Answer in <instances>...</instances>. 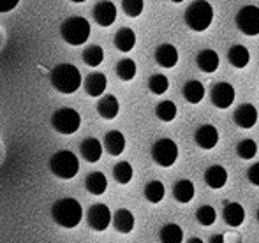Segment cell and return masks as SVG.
<instances>
[{
  "instance_id": "6da1fadb",
  "label": "cell",
  "mask_w": 259,
  "mask_h": 243,
  "mask_svg": "<svg viewBox=\"0 0 259 243\" xmlns=\"http://www.w3.org/2000/svg\"><path fill=\"white\" fill-rule=\"evenodd\" d=\"M83 208L79 201L74 198H62L53 203L52 206V219L55 224L65 229H72L81 222Z\"/></svg>"
},
{
  "instance_id": "7a4b0ae2",
  "label": "cell",
  "mask_w": 259,
  "mask_h": 243,
  "mask_svg": "<svg viewBox=\"0 0 259 243\" xmlns=\"http://www.w3.org/2000/svg\"><path fill=\"white\" fill-rule=\"evenodd\" d=\"M50 81L60 93H74L81 86V72L72 64H58L50 72Z\"/></svg>"
},
{
  "instance_id": "3957f363",
  "label": "cell",
  "mask_w": 259,
  "mask_h": 243,
  "mask_svg": "<svg viewBox=\"0 0 259 243\" xmlns=\"http://www.w3.org/2000/svg\"><path fill=\"white\" fill-rule=\"evenodd\" d=\"M60 35L67 44L81 46L90 35V23L83 16H71L60 25Z\"/></svg>"
},
{
  "instance_id": "277c9868",
  "label": "cell",
  "mask_w": 259,
  "mask_h": 243,
  "mask_svg": "<svg viewBox=\"0 0 259 243\" xmlns=\"http://www.w3.org/2000/svg\"><path fill=\"white\" fill-rule=\"evenodd\" d=\"M213 20V7L206 0H196L185 11V23L194 32H203L211 25Z\"/></svg>"
},
{
  "instance_id": "5b68a950",
  "label": "cell",
  "mask_w": 259,
  "mask_h": 243,
  "mask_svg": "<svg viewBox=\"0 0 259 243\" xmlns=\"http://www.w3.org/2000/svg\"><path fill=\"white\" fill-rule=\"evenodd\" d=\"M79 169V161L71 150H60L50 159V171L60 180H71Z\"/></svg>"
},
{
  "instance_id": "8992f818",
  "label": "cell",
  "mask_w": 259,
  "mask_h": 243,
  "mask_svg": "<svg viewBox=\"0 0 259 243\" xmlns=\"http://www.w3.org/2000/svg\"><path fill=\"white\" fill-rule=\"evenodd\" d=\"M79 125H81V117L72 108H60L52 117V127L60 134H74Z\"/></svg>"
},
{
  "instance_id": "52a82bcc",
  "label": "cell",
  "mask_w": 259,
  "mask_h": 243,
  "mask_svg": "<svg viewBox=\"0 0 259 243\" xmlns=\"http://www.w3.org/2000/svg\"><path fill=\"white\" fill-rule=\"evenodd\" d=\"M152 159L155 164L162 166V168H169L177 162L178 159V147L173 139H159L152 144Z\"/></svg>"
},
{
  "instance_id": "ba28073f",
  "label": "cell",
  "mask_w": 259,
  "mask_h": 243,
  "mask_svg": "<svg viewBox=\"0 0 259 243\" xmlns=\"http://www.w3.org/2000/svg\"><path fill=\"white\" fill-rule=\"evenodd\" d=\"M236 27L245 35L259 34V7L245 6L236 13Z\"/></svg>"
},
{
  "instance_id": "9c48e42d",
  "label": "cell",
  "mask_w": 259,
  "mask_h": 243,
  "mask_svg": "<svg viewBox=\"0 0 259 243\" xmlns=\"http://www.w3.org/2000/svg\"><path fill=\"white\" fill-rule=\"evenodd\" d=\"M87 222L94 231H104L109 227V222H113V215L108 206L103 205V203H97V205H92L89 208Z\"/></svg>"
},
{
  "instance_id": "30bf717a",
  "label": "cell",
  "mask_w": 259,
  "mask_h": 243,
  "mask_svg": "<svg viewBox=\"0 0 259 243\" xmlns=\"http://www.w3.org/2000/svg\"><path fill=\"white\" fill-rule=\"evenodd\" d=\"M235 97H236V92H235V88H233V85H229V83H226V81L213 85V88H211V92H210L211 104H213L215 108H219V110H226V108L231 106V104L235 103Z\"/></svg>"
},
{
  "instance_id": "8fae6325",
  "label": "cell",
  "mask_w": 259,
  "mask_h": 243,
  "mask_svg": "<svg viewBox=\"0 0 259 243\" xmlns=\"http://www.w3.org/2000/svg\"><path fill=\"white\" fill-rule=\"evenodd\" d=\"M92 14L97 25H101V27H109V25H113L116 20V7H115V4L109 2V0H101V2H97L96 6H94Z\"/></svg>"
},
{
  "instance_id": "7c38bea8",
  "label": "cell",
  "mask_w": 259,
  "mask_h": 243,
  "mask_svg": "<svg viewBox=\"0 0 259 243\" xmlns=\"http://www.w3.org/2000/svg\"><path fill=\"white\" fill-rule=\"evenodd\" d=\"M194 141L199 148L203 150H211L215 148V144L219 143V130L215 129L213 125L206 123V125H201L194 134Z\"/></svg>"
},
{
  "instance_id": "4fadbf2b",
  "label": "cell",
  "mask_w": 259,
  "mask_h": 243,
  "mask_svg": "<svg viewBox=\"0 0 259 243\" xmlns=\"http://www.w3.org/2000/svg\"><path fill=\"white\" fill-rule=\"evenodd\" d=\"M235 118V123L242 129H252L257 122V110L252 106V104H242L238 106V110L233 115Z\"/></svg>"
},
{
  "instance_id": "5bb4252c",
  "label": "cell",
  "mask_w": 259,
  "mask_h": 243,
  "mask_svg": "<svg viewBox=\"0 0 259 243\" xmlns=\"http://www.w3.org/2000/svg\"><path fill=\"white\" fill-rule=\"evenodd\" d=\"M79 154H81V157L85 159L87 162L94 164V162L99 161L101 155H103V144H101V141L96 139V137H85V139L79 143Z\"/></svg>"
},
{
  "instance_id": "9a60e30c",
  "label": "cell",
  "mask_w": 259,
  "mask_h": 243,
  "mask_svg": "<svg viewBox=\"0 0 259 243\" xmlns=\"http://www.w3.org/2000/svg\"><path fill=\"white\" fill-rule=\"evenodd\" d=\"M106 85H108V79L103 72H90L89 76L85 78V92L89 93L90 97H99L104 93L106 90Z\"/></svg>"
},
{
  "instance_id": "2e32d148",
  "label": "cell",
  "mask_w": 259,
  "mask_h": 243,
  "mask_svg": "<svg viewBox=\"0 0 259 243\" xmlns=\"http://www.w3.org/2000/svg\"><path fill=\"white\" fill-rule=\"evenodd\" d=\"M155 62L160 67H175L178 64V50L173 44H160L155 50Z\"/></svg>"
},
{
  "instance_id": "e0dca14e",
  "label": "cell",
  "mask_w": 259,
  "mask_h": 243,
  "mask_svg": "<svg viewBox=\"0 0 259 243\" xmlns=\"http://www.w3.org/2000/svg\"><path fill=\"white\" fill-rule=\"evenodd\" d=\"M120 111V104H118V99L111 93L108 95L101 97L99 103H97V113L104 118V120H113V118L118 115Z\"/></svg>"
},
{
  "instance_id": "ac0fdd59",
  "label": "cell",
  "mask_w": 259,
  "mask_h": 243,
  "mask_svg": "<svg viewBox=\"0 0 259 243\" xmlns=\"http://www.w3.org/2000/svg\"><path fill=\"white\" fill-rule=\"evenodd\" d=\"M104 148L109 155H120L125 150V137L120 130H109L104 136Z\"/></svg>"
},
{
  "instance_id": "d6986e66",
  "label": "cell",
  "mask_w": 259,
  "mask_h": 243,
  "mask_svg": "<svg viewBox=\"0 0 259 243\" xmlns=\"http://www.w3.org/2000/svg\"><path fill=\"white\" fill-rule=\"evenodd\" d=\"M113 227H115L118 233L129 234L134 229V215L125 208H120L113 215Z\"/></svg>"
},
{
  "instance_id": "ffe728a7",
  "label": "cell",
  "mask_w": 259,
  "mask_h": 243,
  "mask_svg": "<svg viewBox=\"0 0 259 243\" xmlns=\"http://www.w3.org/2000/svg\"><path fill=\"white\" fill-rule=\"evenodd\" d=\"M205 182L210 188H222L228 183V171L219 164L210 166L205 171Z\"/></svg>"
},
{
  "instance_id": "44dd1931",
  "label": "cell",
  "mask_w": 259,
  "mask_h": 243,
  "mask_svg": "<svg viewBox=\"0 0 259 243\" xmlns=\"http://www.w3.org/2000/svg\"><path fill=\"white\" fill-rule=\"evenodd\" d=\"M222 215H224V220L228 226L238 227V226H242L243 220H245V210H243V206L238 205V203H229V205L224 206Z\"/></svg>"
},
{
  "instance_id": "7402d4cb",
  "label": "cell",
  "mask_w": 259,
  "mask_h": 243,
  "mask_svg": "<svg viewBox=\"0 0 259 243\" xmlns=\"http://www.w3.org/2000/svg\"><path fill=\"white\" fill-rule=\"evenodd\" d=\"M85 188L94 196H101L108 188V180H106L104 173L101 171H92L87 175L85 178Z\"/></svg>"
},
{
  "instance_id": "603a6c76",
  "label": "cell",
  "mask_w": 259,
  "mask_h": 243,
  "mask_svg": "<svg viewBox=\"0 0 259 243\" xmlns=\"http://www.w3.org/2000/svg\"><path fill=\"white\" fill-rule=\"evenodd\" d=\"M228 60H229V64H231L233 67L243 69V67H247V65H249V62H250V53H249V50H247L245 46L235 44V46H231V48H229V52H228Z\"/></svg>"
},
{
  "instance_id": "cb8c5ba5",
  "label": "cell",
  "mask_w": 259,
  "mask_h": 243,
  "mask_svg": "<svg viewBox=\"0 0 259 243\" xmlns=\"http://www.w3.org/2000/svg\"><path fill=\"white\" fill-rule=\"evenodd\" d=\"M134 44H136V34H134L133 28L123 27L115 34V46L120 52H123V53L131 52V50L134 48Z\"/></svg>"
},
{
  "instance_id": "d4e9b609",
  "label": "cell",
  "mask_w": 259,
  "mask_h": 243,
  "mask_svg": "<svg viewBox=\"0 0 259 243\" xmlns=\"http://www.w3.org/2000/svg\"><path fill=\"white\" fill-rule=\"evenodd\" d=\"M196 194V188H194V183L191 180H178L173 187V196L178 203H189L192 201Z\"/></svg>"
},
{
  "instance_id": "484cf974",
  "label": "cell",
  "mask_w": 259,
  "mask_h": 243,
  "mask_svg": "<svg viewBox=\"0 0 259 243\" xmlns=\"http://www.w3.org/2000/svg\"><path fill=\"white\" fill-rule=\"evenodd\" d=\"M196 62H198V67L205 72H215L219 67V55L213 52V50H203V52L198 53L196 57Z\"/></svg>"
},
{
  "instance_id": "4316f807",
  "label": "cell",
  "mask_w": 259,
  "mask_h": 243,
  "mask_svg": "<svg viewBox=\"0 0 259 243\" xmlns=\"http://www.w3.org/2000/svg\"><path fill=\"white\" fill-rule=\"evenodd\" d=\"M184 97H185V101L191 104L201 103L203 97H205V86H203V83L196 81V79L187 81L184 85Z\"/></svg>"
},
{
  "instance_id": "83f0119b",
  "label": "cell",
  "mask_w": 259,
  "mask_h": 243,
  "mask_svg": "<svg viewBox=\"0 0 259 243\" xmlns=\"http://www.w3.org/2000/svg\"><path fill=\"white\" fill-rule=\"evenodd\" d=\"M159 238L162 243H182L184 241V231L178 224H166L160 229Z\"/></svg>"
},
{
  "instance_id": "f1b7e54d",
  "label": "cell",
  "mask_w": 259,
  "mask_h": 243,
  "mask_svg": "<svg viewBox=\"0 0 259 243\" xmlns=\"http://www.w3.org/2000/svg\"><path fill=\"white\" fill-rule=\"evenodd\" d=\"M81 59L87 65H90V67H97V65H101V62L104 60V52L99 44H90L83 50Z\"/></svg>"
},
{
  "instance_id": "f546056e",
  "label": "cell",
  "mask_w": 259,
  "mask_h": 243,
  "mask_svg": "<svg viewBox=\"0 0 259 243\" xmlns=\"http://www.w3.org/2000/svg\"><path fill=\"white\" fill-rule=\"evenodd\" d=\"M164 194H166V188H164L162 182H159V180H152L145 187V198H147V201L154 203V205L162 201Z\"/></svg>"
},
{
  "instance_id": "4dcf8cb0",
  "label": "cell",
  "mask_w": 259,
  "mask_h": 243,
  "mask_svg": "<svg viewBox=\"0 0 259 243\" xmlns=\"http://www.w3.org/2000/svg\"><path fill=\"white\" fill-rule=\"evenodd\" d=\"M133 175H134L133 166L125 161L116 162L115 168H113V178H115V182H118L120 185L129 183L131 180H133Z\"/></svg>"
},
{
  "instance_id": "1f68e13d",
  "label": "cell",
  "mask_w": 259,
  "mask_h": 243,
  "mask_svg": "<svg viewBox=\"0 0 259 243\" xmlns=\"http://www.w3.org/2000/svg\"><path fill=\"white\" fill-rule=\"evenodd\" d=\"M136 62L131 59H122L116 64V76H118L122 81H131V79L136 76Z\"/></svg>"
},
{
  "instance_id": "d6a6232c",
  "label": "cell",
  "mask_w": 259,
  "mask_h": 243,
  "mask_svg": "<svg viewBox=\"0 0 259 243\" xmlns=\"http://www.w3.org/2000/svg\"><path fill=\"white\" fill-rule=\"evenodd\" d=\"M155 115L159 120L171 122L177 117V106H175V103H171V101H162V103H159L155 106Z\"/></svg>"
},
{
  "instance_id": "836d02e7",
  "label": "cell",
  "mask_w": 259,
  "mask_h": 243,
  "mask_svg": "<svg viewBox=\"0 0 259 243\" xmlns=\"http://www.w3.org/2000/svg\"><path fill=\"white\" fill-rule=\"evenodd\" d=\"M236 154H238L240 159H243V161H249V159H254L257 154V144L256 141L252 139H243L240 141L238 144H236Z\"/></svg>"
},
{
  "instance_id": "e575fe53",
  "label": "cell",
  "mask_w": 259,
  "mask_h": 243,
  "mask_svg": "<svg viewBox=\"0 0 259 243\" xmlns=\"http://www.w3.org/2000/svg\"><path fill=\"white\" fill-rule=\"evenodd\" d=\"M148 88H150V92L155 93V95H162V93L169 88V79L164 74H154L148 79Z\"/></svg>"
},
{
  "instance_id": "d590c367",
  "label": "cell",
  "mask_w": 259,
  "mask_h": 243,
  "mask_svg": "<svg viewBox=\"0 0 259 243\" xmlns=\"http://www.w3.org/2000/svg\"><path fill=\"white\" fill-rule=\"evenodd\" d=\"M196 219H198V222L201 224V226H211V224L215 222V219H217V212H215L213 206L203 205V206H199L198 212H196Z\"/></svg>"
},
{
  "instance_id": "8d00e7d4",
  "label": "cell",
  "mask_w": 259,
  "mask_h": 243,
  "mask_svg": "<svg viewBox=\"0 0 259 243\" xmlns=\"http://www.w3.org/2000/svg\"><path fill=\"white\" fill-rule=\"evenodd\" d=\"M122 9L127 16L138 18L143 13V0H122Z\"/></svg>"
},
{
  "instance_id": "74e56055",
  "label": "cell",
  "mask_w": 259,
  "mask_h": 243,
  "mask_svg": "<svg viewBox=\"0 0 259 243\" xmlns=\"http://www.w3.org/2000/svg\"><path fill=\"white\" fill-rule=\"evenodd\" d=\"M247 178H249V182L252 185L259 187V162L250 166L249 171H247Z\"/></svg>"
},
{
  "instance_id": "f35d334b",
  "label": "cell",
  "mask_w": 259,
  "mask_h": 243,
  "mask_svg": "<svg viewBox=\"0 0 259 243\" xmlns=\"http://www.w3.org/2000/svg\"><path fill=\"white\" fill-rule=\"evenodd\" d=\"M20 0H0V13H9L18 6Z\"/></svg>"
},
{
  "instance_id": "ab89813d",
  "label": "cell",
  "mask_w": 259,
  "mask_h": 243,
  "mask_svg": "<svg viewBox=\"0 0 259 243\" xmlns=\"http://www.w3.org/2000/svg\"><path fill=\"white\" fill-rule=\"evenodd\" d=\"M210 243H224V236L222 234H213L210 238Z\"/></svg>"
},
{
  "instance_id": "60d3db41",
  "label": "cell",
  "mask_w": 259,
  "mask_h": 243,
  "mask_svg": "<svg viewBox=\"0 0 259 243\" xmlns=\"http://www.w3.org/2000/svg\"><path fill=\"white\" fill-rule=\"evenodd\" d=\"M4 44H6V32H4V28L0 27V50L4 48Z\"/></svg>"
},
{
  "instance_id": "b9f144b4",
  "label": "cell",
  "mask_w": 259,
  "mask_h": 243,
  "mask_svg": "<svg viewBox=\"0 0 259 243\" xmlns=\"http://www.w3.org/2000/svg\"><path fill=\"white\" fill-rule=\"evenodd\" d=\"M4 157H6V147H4L2 139H0V164L4 162Z\"/></svg>"
},
{
  "instance_id": "7bdbcfd3",
  "label": "cell",
  "mask_w": 259,
  "mask_h": 243,
  "mask_svg": "<svg viewBox=\"0 0 259 243\" xmlns=\"http://www.w3.org/2000/svg\"><path fill=\"white\" fill-rule=\"evenodd\" d=\"M187 243H205L201 240V238H191V240H189Z\"/></svg>"
},
{
  "instance_id": "ee69618b",
  "label": "cell",
  "mask_w": 259,
  "mask_h": 243,
  "mask_svg": "<svg viewBox=\"0 0 259 243\" xmlns=\"http://www.w3.org/2000/svg\"><path fill=\"white\" fill-rule=\"evenodd\" d=\"M71 2H76V4H81V2H87V0H71Z\"/></svg>"
},
{
  "instance_id": "f6af8a7d",
  "label": "cell",
  "mask_w": 259,
  "mask_h": 243,
  "mask_svg": "<svg viewBox=\"0 0 259 243\" xmlns=\"http://www.w3.org/2000/svg\"><path fill=\"white\" fill-rule=\"evenodd\" d=\"M171 2H175V4H180V2H184V0H171Z\"/></svg>"
},
{
  "instance_id": "bcb514c9",
  "label": "cell",
  "mask_w": 259,
  "mask_h": 243,
  "mask_svg": "<svg viewBox=\"0 0 259 243\" xmlns=\"http://www.w3.org/2000/svg\"><path fill=\"white\" fill-rule=\"evenodd\" d=\"M257 222H259V210H257Z\"/></svg>"
}]
</instances>
